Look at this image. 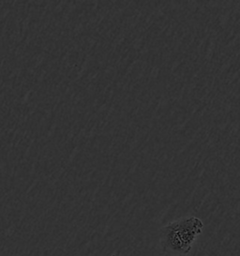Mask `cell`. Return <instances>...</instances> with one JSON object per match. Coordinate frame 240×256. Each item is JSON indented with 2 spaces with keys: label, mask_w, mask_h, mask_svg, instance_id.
Returning a JSON list of instances; mask_svg holds the SVG:
<instances>
[{
  "label": "cell",
  "mask_w": 240,
  "mask_h": 256,
  "mask_svg": "<svg viewBox=\"0 0 240 256\" xmlns=\"http://www.w3.org/2000/svg\"><path fill=\"white\" fill-rule=\"evenodd\" d=\"M202 228L204 224L197 217L180 218L162 227L160 231L162 250L171 256H187Z\"/></svg>",
  "instance_id": "1"
}]
</instances>
